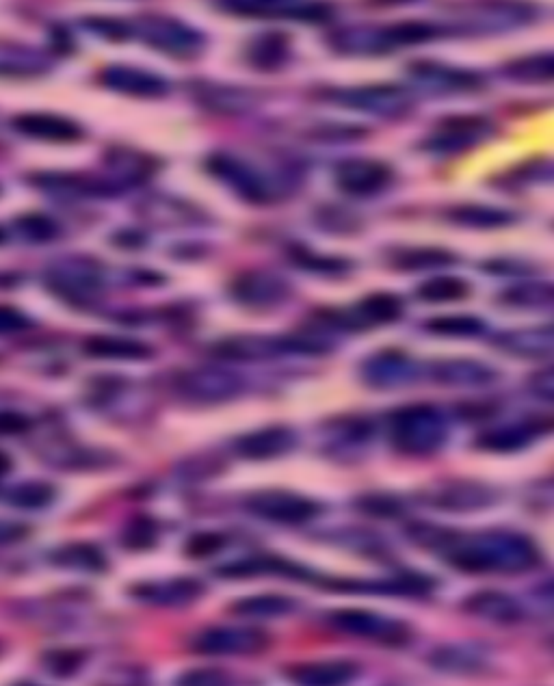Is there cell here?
<instances>
[{"label":"cell","instance_id":"obj_29","mask_svg":"<svg viewBox=\"0 0 554 686\" xmlns=\"http://www.w3.org/2000/svg\"><path fill=\"white\" fill-rule=\"evenodd\" d=\"M195 96H197V102H200L208 111L228 113V115L252 111L258 102V98L252 94V91L241 89V87H230V85H215V83L197 87Z\"/></svg>","mask_w":554,"mask_h":686},{"label":"cell","instance_id":"obj_52","mask_svg":"<svg viewBox=\"0 0 554 686\" xmlns=\"http://www.w3.org/2000/svg\"><path fill=\"white\" fill-rule=\"evenodd\" d=\"M529 386L537 397L554 401V366H548V368H542V371L533 373L529 379Z\"/></svg>","mask_w":554,"mask_h":686},{"label":"cell","instance_id":"obj_39","mask_svg":"<svg viewBox=\"0 0 554 686\" xmlns=\"http://www.w3.org/2000/svg\"><path fill=\"white\" fill-rule=\"evenodd\" d=\"M416 295L427 303H453L464 301L470 295V284L461 277H431V280L422 282L416 290Z\"/></svg>","mask_w":554,"mask_h":686},{"label":"cell","instance_id":"obj_5","mask_svg":"<svg viewBox=\"0 0 554 686\" xmlns=\"http://www.w3.org/2000/svg\"><path fill=\"white\" fill-rule=\"evenodd\" d=\"M135 35L143 44L176 59H193L204 50V35L193 26L169 16H141L135 22Z\"/></svg>","mask_w":554,"mask_h":686},{"label":"cell","instance_id":"obj_55","mask_svg":"<svg viewBox=\"0 0 554 686\" xmlns=\"http://www.w3.org/2000/svg\"><path fill=\"white\" fill-rule=\"evenodd\" d=\"M26 535H29V526L11 520H0V546L22 542Z\"/></svg>","mask_w":554,"mask_h":686},{"label":"cell","instance_id":"obj_27","mask_svg":"<svg viewBox=\"0 0 554 686\" xmlns=\"http://www.w3.org/2000/svg\"><path fill=\"white\" fill-rule=\"evenodd\" d=\"M431 375L440 386L451 388H485L498 379V373L492 366L474 360L438 362L433 366Z\"/></svg>","mask_w":554,"mask_h":686},{"label":"cell","instance_id":"obj_14","mask_svg":"<svg viewBox=\"0 0 554 686\" xmlns=\"http://www.w3.org/2000/svg\"><path fill=\"white\" fill-rule=\"evenodd\" d=\"M232 297L254 310H271L290 299L293 288L271 271H245L230 286Z\"/></svg>","mask_w":554,"mask_h":686},{"label":"cell","instance_id":"obj_19","mask_svg":"<svg viewBox=\"0 0 554 686\" xmlns=\"http://www.w3.org/2000/svg\"><path fill=\"white\" fill-rule=\"evenodd\" d=\"M461 606H464L468 615L496 626H513L524 619V606L518 602V598L496 589L470 593Z\"/></svg>","mask_w":554,"mask_h":686},{"label":"cell","instance_id":"obj_51","mask_svg":"<svg viewBox=\"0 0 554 686\" xmlns=\"http://www.w3.org/2000/svg\"><path fill=\"white\" fill-rule=\"evenodd\" d=\"M228 682H230L228 674L221 669H193L180 678V684H191V686H217V684H228Z\"/></svg>","mask_w":554,"mask_h":686},{"label":"cell","instance_id":"obj_9","mask_svg":"<svg viewBox=\"0 0 554 686\" xmlns=\"http://www.w3.org/2000/svg\"><path fill=\"white\" fill-rule=\"evenodd\" d=\"M403 314L401 297L392 293H373L366 295L349 310H327L321 312V321L336 329H368L377 325H388L399 321Z\"/></svg>","mask_w":554,"mask_h":686},{"label":"cell","instance_id":"obj_20","mask_svg":"<svg viewBox=\"0 0 554 686\" xmlns=\"http://www.w3.org/2000/svg\"><path fill=\"white\" fill-rule=\"evenodd\" d=\"M219 5L247 18H319L323 7L312 0H219Z\"/></svg>","mask_w":554,"mask_h":686},{"label":"cell","instance_id":"obj_4","mask_svg":"<svg viewBox=\"0 0 554 686\" xmlns=\"http://www.w3.org/2000/svg\"><path fill=\"white\" fill-rule=\"evenodd\" d=\"M329 626L349 637L364 639L386 648H401L412 641L410 624L366 609H338L329 613Z\"/></svg>","mask_w":554,"mask_h":686},{"label":"cell","instance_id":"obj_28","mask_svg":"<svg viewBox=\"0 0 554 686\" xmlns=\"http://www.w3.org/2000/svg\"><path fill=\"white\" fill-rule=\"evenodd\" d=\"M531 20V7L516 3V0H490L481 3L470 13V24L477 29L494 31V29H509Z\"/></svg>","mask_w":554,"mask_h":686},{"label":"cell","instance_id":"obj_33","mask_svg":"<svg viewBox=\"0 0 554 686\" xmlns=\"http://www.w3.org/2000/svg\"><path fill=\"white\" fill-rule=\"evenodd\" d=\"M455 260L457 256L442 247H407L392 252L390 265L399 271H433L451 267Z\"/></svg>","mask_w":554,"mask_h":686},{"label":"cell","instance_id":"obj_36","mask_svg":"<svg viewBox=\"0 0 554 686\" xmlns=\"http://www.w3.org/2000/svg\"><path fill=\"white\" fill-rule=\"evenodd\" d=\"M505 76L522 85L554 83V52H537L509 61L503 68Z\"/></svg>","mask_w":554,"mask_h":686},{"label":"cell","instance_id":"obj_44","mask_svg":"<svg viewBox=\"0 0 554 686\" xmlns=\"http://www.w3.org/2000/svg\"><path fill=\"white\" fill-rule=\"evenodd\" d=\"M288 256L290 260L295 262L299 269H306L312 273H321V275H342L345 271H349V262L342 260V258H329V256H319L316 252L308 247H290L288 249Z\"/></svg>","mask_w":554,"mask_h":686},{"label":"cell","instance_id":"obj_17","mask_svg":"<svg viewBox=\"0 0 554 686\" xmlns=\"http://www.w3.org/2000/svg\"><path fill=\"white\" fill-rule=\"evenodd\" d=\"M392 176V167L373 158H349L336 167L338 189L355 197L381 193L392 182Z\"/></svg>","mask_w":554,"mask_h":686},{"label":"cell","instance_id":"obj_8","mask_svg":"<svg viewBox=\"0 0 554 686\" xmlns=\"http://www.w3.org/2000/svg\"><path fill=\"white\" fill-rule=\"evenodd\" d=\"M208 171L223 184L252 204H271L277 200V189L262 171L230 154H215L208 158Z\"/></svg>","mask_w":554,"mask_h":686},{"label":"cell","instance_id":"obj_49","mask_svg":"<svg viewBox=\"0 0 554 686\" xmlns=\"http://www.w3.org/2000/svg\"><path fill=\"white\" fill-rule=\"evenodd\" d=\"M223 546H226V537L219 535V533H197L193 537H189L187 546H184V552H187V557L191 559H206V557H213L217 554Z\"/></svg>","mask_w":554,"mask_h":686},{"label":"cell","instance_id":"obj_15","mask_svg":"<svg viewBox=\"0 0 554 686\" xmlns=\"http://www.w3.org/2000/svg\"><path fill=\"white\" fill-rule=\"evenodd\" d=\"M360 375L368 386L379 390H394L412 386L420 377V366L407 353L388 349L371 355L362 364Z\"/></svg>","mask_w":554,"mask_h":686},{"label":"cell","instance_id":"obj_23","mask_svg":"<svg viewBox=\"0 0 554 686\" xmlns=\"http://www.w3.org/2000/svg\"><path fill=\"white\" fill-rule=\"evenodd\" d=\"M286 676L299 684L332 686L345 684L360 674V665L349 658H323V661H299L288 665Z\"/></svg>","mask_w":554,"mask_h":686},{"label":"cell","instance_id":"obj_26","mask_svg":"<svg viewBox=\"0 0 554 686\" xmlns=\"http://www.w3.org/2000/svg\"><path fill=\"white\" fill-rule=\"evenodd\" d=\"M410 74L416 83L433 91H468L481 85V78L477 74L433 61L412 63Z\"/></svg>","mask_w":554,"mask_h":686},{"label":"cell","instance_id":"obj_25","mask_svg":"<svg viewBox=\"0 0 554 686\" xmlns=\"http://www.w3.org/2000/svg\"><path fill=\"white\" fill-rule=\"evenodd\" d=\"M223 578H256V576H282L295 580H308L310 574L301 565L288 561L277 554H256L241 561L223 565L217 570Z\"/></svg>","mask_w":554,"mask_h":686},{"label":"cell","instance_id":"obj_1","mask_svg":"<svg viewBox=\"0 0 554 686\" xmlns=\"http://www.w3.org/2000/svg\"><path fill=\"white\" fill-rule=\"evenodd\" d=\"M438 554L466 574H522L542 563L531 537L509 531L464 535L448 529Z\"/></svg>","mask_w":554,"mask_h":686},{"label":"cell","instance_id":"obj_24","mask_svg":"<svg viewBox=\"0 0 554 686\" xmlns=\"http://www.w3.org/2000/svg\"><path fill=\"white\" fill-rule=\"evenodd\" d=\"M18 133L50 143H74L83 137V130L68 117L52 113H22L13 117Z\"/></svg>","mask_w":554,"mask_h":686},{"label":"cell","instance_id":"obj_61","mask_svg":"<svg viewBox=\"0 0 554 686\" xmlns=\"http://www.w3.org/2000/svg\"><path fill=\"white\" fill-rule=\"evenodd\" d=\"M0 650H3V648H0Z\"/></svg>","mask_w":554,"mask_h":686},{"label":"cell","instance_id":"obj_38","mask_svg":"<svg viewBox=\"0 0 554 686\" xmlns=\"http://www.w3.org/2000/svg\"><path fill=\"white\" fill-rule=\"evenodd\" d=\"M500 301L511 308H552L554 306V282H522L507 288Z\"/></svg>","mask_w":554,"mask_h":686},{"label":"cell","instance_id":"obj_43","mask_svg":"<svg viewBox=\"0 0 554 686\" xmlns=\"http://www.w3.org/2000/svg\"><path fill=\"white\" fill-rule=\"evenodd\" d=\"M57 565L70 567V570H83V572H102L107 570V561H104L102 552L91 544H68L52 557Z\"/></svg>","mask_w":554,"mask_h":686},{"label":"cell","instance_id":"obj_12","mask_svg":"<svg viewBox=\"0 0 554 686\" xmlns=\"http://www.w3.org/2000/svg\"><path fill=\"white\" fill-rule=\"evenodd\" d=\"M334 100L342 107L379 117H399L410 113L414 107L410 91L399 85H360L340 89L334 94Z\"/></svg>","mask_w":554,"mask_h":686},{"label":"cell","instance_id":"obj_31","mask_svg":"<svg viewBox=\"0 0 554 686\" xmlns=\"http://www.w3.org/2000/svg\"><path fill=\"white\" fill-rule=\"evenodd\" d=\"M448 219H451L455 226L461 228H472V230H496L511 226L516 217L509 210L494 208V206H483V204H464L457 206L453 210H448Z\"/></svg>","mask_w":554,"mask_h":686},{"label":"cell","instance_id":"obj_22","mask_svg":"<svg viewBox=\"0 0 554 686\" xmlns=\"http://www.w3.org/2000/svg\"><path fill=\"white\" fill-rule=\"evenodd\" d=\"M102 83L117 91V94L133 98H161L167 94V83L163 76L133 68V65H109L102 72Z\"/></svg>","mask_w":554,"mask_h":686},{"label":"cell","instance_id":"obj_56","mask_svg":"<svg viewBox=\"0 0 554 686\" xmlns=\"http://www.w3.org/2000/svg\"><path fill=\"white\" fill-rule=\"evenodd\" d=\"M89 26H94V29L104 35V37H109V39H124L128 37V29H126V24H120V22H111V20H89Z\"/></svg>","mask_w":554,"mask_h":686},{"label":"cell","instance_id":"obj_58","mask_svg":"<svg viewBox=\"0 0 554 686\" xmlns=\"http://www.w3.org/2000/svg\"><path fill=\"white\" fill-rule=\"evenodd\" d=\"M537 596H539V600H542L544 604L548 602L550 606H554V585H544L542 589L537 591Z\"/></svg>","mask_w":554,"mask_h":686},{"label":"cell","instance_id":"obj_45","mask_svg":"<svg viewBox=\"0 0 554 686\" xmlns=\"http://www.w3.org/2000/svg\"><path fill=\"white\" fill-rule=\"evenodd\" d=\"M7 498L13 507L44 509L52 503V500H55V487L48 485V483H42V481L22 483V485L13 487Z\"/></svg>","mask_w":554,"mask_h":686},{"label":"cell","instance_id":"obj_11","mask_svg":"<svg viewBox=\"0 0 554 686\" xmlns=\"http://www.w3.org/2000/svg\"><path fill=\"white\" fill-rule=\"evenodd\" d=\"M247 509L256 518L275 524H306L323 511L316 500L290 490H260L249 496Z\"/></svg>","mask_w":554,"mask_h":686},{"label":"cell","instance_id":"obj_57","mask_svg":"<svg viewBox=\"0 0 554 686\" xmlns=\"http://www.w3.org/2000/svg\"><path fill=\"white\" fill-rule=\"evenodd\" d=\"M461 416H466V420H477L483 416H490L496 412L494 405H487V403H468L461 407Z\"/></svg>","mask_w":554,"mask_h":686},{"label":"cell","instance_id":"obj_37","mask_svg":"<svg viewBox=\"0 0 554 686\" xmlns=\"http://www.w3.org/2000/svg\"><path fill=\"white\" fill-rule=\"evenodd\" d=\"M290 44L284 33H265L247 46V61L258 70H277L288 59Z\"/></svg>","mask_w":554,"mask_h":686},{"label":"cell","instance_id":"obj_46","mask_svg":"<svg viewBox=\"0 0 554 686\" xmlns=\"http://www.w3.org/2000/svg\"><path fill=\"white\" fill-rule=\"evenodd\" d=\"M355 507L371 518H399L403 513V505L397 498L390 494H379V492L360 496Z\"/></svg>","mask_w":554,"mask_h":686},{"label":"cell","instance_id":"obj_30","mask_svg":"<svg viewBox=\"0 0 554 686\" xmlns=\"http://www.w3.org/2000/svg\"><path fill=\"white\" fill-rule=\"evenodd\" d=\"M496 345L509 353L524 355V358H544V355H554V327L507 332L496 338Z\"/></svg>","mask_w":554,"mask_h":686},{"label":"cell","instance_id":"obj_54","mask_svg":"<svg viewBox=\"0 0 554 686\" xmlns=\"http://www.w3.org/2000/svg\"><path fill=\"white\" fill-rule=\"evenodd\" d=\"M26 327H29V321H26L24 314L7 306H0V334H16Z\"/></svg>","mask_w":554,"mask_h":686},{"label":"cell","instance_id":"obj_59","mask_svg":"<svg viewBox=\"0 0 554 686\" xmlns=\"http://www.w3.org/2000/svg\"><path fill=\"white\" fill-rule=\"evenodd\" d=\"M9 466H11L9 459L3 453H0V474H5L9 470Z\"/></svg>","mask_w":554,"mask_h":686},{"label":"cell","instance_id":"obj_10","mask_svg":"<svg viewBox=\"0 0 554 686\" xmlns=\"http://www.w3.org/2000/svg\"><path fill=\"white\" fill-rule=\"evenodd\" d=\"M176 388L184 399L197 403H223L239 397L245 390V381L226 368L202 366L184 371L176 379Z\"/></svg>","mask_w":554,"mask_h":686},{"label":"cell","instance_id":"obj_18","mask_svg":"<svg viewBox=\"0 0 554 686\" xmlns=\"http://www.w3.org/2000/svg\"><path fill=\"white\" fill-rule=\"evenodd\" d=\"M204 585L195 578H171L156 580V583H141L130 589V596L150 606H165V609H184L202 598Z\"/></svg>","mask_w":554,"mask_h":686},{"label":"cell","instance_id":"obj_13","mask_svg":"<svg viewBox=\"0 0 554 686\" xmlns=\"http://www.w3.org/2000/svg\"><path fill=\"white\" fill-rule=\"evenodd\" d=\"M213 353L228 362H265L280 358L284 353H297V345L293 336L239 334L219 340Z\"/></svg>","mask_w":554,"mask_h":686},{"label":"cell","instance_id":"obj_40","mask_svg":"<svg viewBox=\"0 0 554 686\" xmlns=\"http://www.w3.org/2000/svg\"><path fill=\"white\" fill-rule=\"evenodd\" d=\"M431 665L442 671H451V674H472V671H481L485 665V658L464 645H448V648H438L431 656Z\"/></svg>","mask_w":554,"mask_h":686},{"label":"cell","instance_id":"obj_6","mask_svg":"<svg viewBox=\"0 0 554 686\" xmlns=\"http://www.w3.org/2000/svg\"><path fill=\"white\" fill-rule=\"evenodd\" d=\"M191 648L204 656H256L271 648V635L258 626H210Z\"/></svg>","mask_w":554,"mask_h":686},{"label":"cell","instance_id":"obj_16","mask_svg":"<svg viewBox=\"0 0 554 686\" xmlns=\"http://www.w3.org/2000/svg\"><path fill=\"white\" fill-rule=\"evenodd\" d=\"M492 133V124L481 115H455L440 122L435 135L429 139V148L442 154H457L479 145Z\"/></svg>","mask_w":554,"mask_h":686},{"label":"cell","instance_id":"obj_34","mask_svg":"<svg viewBox=\"0 0 554 686\" xmlns=\"http://www.w3.org/2000/svg\"><path fill=\"white\" fill-rule=\"evenodd\" d=\"M533 440H535L533 433L529 431V427H526V422H522V425L483 431L477 435V438H474L472 446L479 448V451H485V453L507 455V453L522 451V448L529 446Z\"/></svg>","mask_w":554,"mask_h":686},{"label":"cell","instance_id":"obj_53","mask_svg":"<svg viewBox=\"0 0 554 686\" xmlns=\"http://www.w3.org/2000/svg\"><path fill=\"white\" fill-rule=\"evenodd\" d=\"M31 429V420L16 412H0V435H24Z\"/></svg>","mask_w":554,"mask_h":686},{"label":"cell","instance_id":"obj_2","mask_svg":"<svg viewBox=\"0 0 554 686\" xmlns=\"http://www.w3.org/2000/svg\"><path fill=\"white\" fill-rule=\"evenodd\" d=\"M440 35L438 26L429 22H394L384 26L358 24L342 26L329 35V44L342 55H384V52L399 50L405 46H416L431 42Z\"/></svg>","mask_w":554,"mask_h":686},{"label":"cell","instance_id":"obj_35","mask_svg":"<svg viewBox=\"0 0 554 686\" xmlns=\"http://www.w3.org/2000/svg\"><path fill=\"white\" fill-rule=\"evenodd\" d=\"M297 609H299V604L295 598L280 596V593H260V596H249L243 600H236L230 606V611L234 615L252 617V619L284 617V615L295 613Z\"/></svg>","mask_w":554,"mask_h":686},{"label":"cell","instance_id":"obj_47","mask_svg":"<svg viewBox=\"0 0 554 686\" xmlns=\"http://www.w3.org/2000/svg\"><path fill=\"white\" fill-rule=\"evenodd\" d=\"M16 223H18V228L22 230L26 239H31V241H50V239H55L57 232H59L55 221L48 219L46 215H39V213L24 215Z\"/></svg>","mask_w":554,"mask_h":686},{"label":"cell","instance_id":"obj_3","mask_svg":"<svg viewBox=\"0 0 554 686\" xmlns=\"http://www.w3.org/2000/svg\"><path fill=\"white\" fill-rule=\"evenodd\" d=\"M390 444L394 451L410 457L435 455L448 440L444 414L435 405H403L388 416Z\"/></svg>","mask_w":554,"mask_h":686},{"label":"cell","instance_id":"obj_7","mask_svg":"<svg viewBox=\"0 0 554 686\" xmlns=\"http://www.w3.org/2000/svg\"><path fill=\"white\" fill-rule=\"evenodd\" d=\"M425 505L448 513H474L492 507L498 494L492 485L470 479H444L420 490Z\"/></svg>","mask_w":554,"mask_h":686},{"label":"cell","instance_id":"obj_48","mask_svg":"<svg viewBox=\"0 0 554 686\" xmlns=\"http://www.w3.org/2000/svg\"><path fill=\"white\" fill-rule=\"evenodd\" d=\"M83 665V654L76 650H52L44 654V667L55 676H72Z\"/></svg>","mask_w":554,"mask_h":686},{"label":"cell","instance_id":"obj_50","mask_svg":"<svg viewBox=\"0 0 554 686\" xmlns=\"http://www.w3.org/2000/svg\"><path fill=\"white\" fill-rule=\"evenodd\" d=\"M154 539H156L154 524L148 520H137L130 524V529L126 531L124 544L130 548H148L154 544Z\"/></svg>","mask_w":554,"mask_h":686},{"label":"cell","instance_id":"obj_42","mask_svg":"<svg viewBox=\"0 0 554 686\" xmlns=\"http://www.w3.org/2000/svg\"><path fill=\"white\" fill-rule=\"evenodd\" d=\"M425 329L435 336L474 338L483 334L485 323L477 319V316H470V314H448V316H435V319L427 321Z\"/></svg>","mask_w":554,"mask_h":686},{"label":"cell","instance_id":"obj_21","mask_svg":"<svg viewBox=\"0 0 554 686\" xmlns=\"http://www.w3.org/2000/svg\"><path fill=\"white\" fill-rule=\"evenodd\" d=\"M295 446H297V433L284 425L265 427L260 431L247 433L243 435V438L236 440V451H239V455L252 461H267V459L284 457L290 451H295Z\"/></svg>","mask_w":554,"mask_h":686},{"label":"cell","instance_id":"obj_60","mask_svg":"<svg viewBox=\"0 0 554 686\" xmlns=\"http://www.w3.org/2000/svg\"><path fill=\"white\" fill-rule=\"evenodd\" d=\"M0 241H3V232H0Z\"/></svg>","mask_w":554,"mask_h":686},{"label":"cell","instance_id":"obj_32","mask_svg":"<svg viewBox=\"0 0 554 686\" xmlns=\"http://www.w3.org/2000/svg\"><path fill=\"white\" fill-rule=\"evenodd\" d=\"M85 353L100 360H148L152 349L139 340L117 336H91L85 340Z\"/></svg>","mask_w":554,"mask_h":686},{"label":"cell","instance_id":"obj_41","mask_svg":"<svg viewBox=\"0 0 554 686\" xmlns=\"http://www.w3.org/2000/svg\"><path fill=\"white\" fill-rule=\"evenodd\" d=\"M52 282L68 295H91L98 288V275L89 265H61L52 271Z\"/></svg>","mask_w":554,"mask_h":686}]
</instances>
